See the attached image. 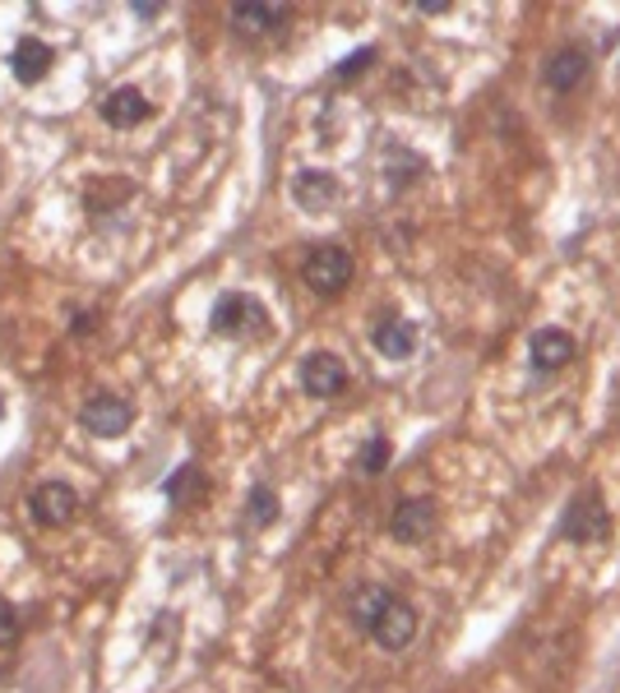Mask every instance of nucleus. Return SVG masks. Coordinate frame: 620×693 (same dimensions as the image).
Returning a JSON list of instances; mask_svg holds the SVG:
<instances>
[{
  "label": "nucleus",
  "instance_id": "obj_1",
  "mask_svg": "<svg viewBox=\"0 0 620 693\" xmlns=\"http://www.w3.org/2000/svg\"><path fill=\"white\" fill-rule=\"evenodd\" d=\"M616 532V523H611V513H607V504L593 495H579V500H569L565 504V513H561V536L565 541H574V546H597V541H607V536Z\"/></svg>",
  "mask_w": 620,
  "mask_h": 693
},
{
  "label": "nucleus",
  "instance_id": "obj_2",
  "mask_svg": "<svg viewBox=\"0 0 620 693\" xmlns=\"http://www.w3.org/2000/svg\"><path fill=\"white\" fill-rule=\"evenodd\" d=\"M209 324H213L218 338H246V333H264L269 310H264L255 297H246V292H228V297H218Z\"/></svg>",
  "mask_w": 620,
  "mask_h": 693
},
{
  "label": "nucleus",
  "instance_id": "obj_3",
  "mask_svg": "<svg viewBox=\"0 0 620 693\" xmlns=\"http://www.w3.org/2000/svg\"><path fill=\"white\" fill-rule=\"evenodd\" d=\"M352 273H357V264H352V255L343 250V245H320L315 255L306 259L301 268V278L310 292H320V297H339L343 287L352 282Z\"/></svg>",
  "mask_w": 620,
  "mask_h": 693
},
{
  "label": "nucleus",
  "instance_id": "obj_4",
  "mask_svg": "<svg viewBox=\"0 0 620 693\" xmlns=\"http://www.w3.org/2000/svg\"><path fill=\"white\" fill-rule=\"evenodd\" d=\"M366 638L380 647V652H403V647H412V638H417V611H412V601H403V596H389L385 601V611L375 615V624L366 629Z\"/></svg>",
  "mask_w": 620,
  "mask_h": 693
},
{
  "label": "nucleus",
  "instance_id": "obj_5",
  "mask_svg": "<svg viewBox=\"0 0 620 693\" xmlns=\"http://www.w3.org/2000/svg\"><path fill=\"white\" fill-rule=\"evenodd\" d=\"M79 490L75 485H65V481H37L29 490V518L37 527H65V523H75V513H79Z\"/></svg>",
  "mask_w": 620,
  "mask_h": 693
},
{
  "label": "nucleus",
  "instance_id": "obj_6",
  "mask_svg": "<svg viewBox=\"0 0 620 693\" xmlns=\"http://www.w3.org/2000/svg\"><path fill=\"white\" fill-rule=\"evenodd\" d=\"M130 421H135V407L117 393H98L79 407V426L88 435H98V439H121L130 431Z\"/></svg>",
  "mask_w": 620,
  "mask_h": 693
},
{
  "label": "nucleus",
  "instance_id": "obj_7",
  "mask_svg": "<svg viewBox=\"0 0 620 693\" xmlns=\"http://www.w3.org/2000/svg\"><path fill=\"white\" fill-rule=\"evenodd\" d=\"M435 523H440L435 500L408 495V500H398L394 513H389V536H394V541H403V546H417V541H427V536L435 532Z\"/></svg>",
  "mask_w": 620,
  "mask_h": 693
},
{
  "label": "nucleus",
  "instance_id": "obj_8",
  "mask_svg": "<svg viewBox=\"0 0 620 693\" xmlns=\"http://www.w3.org/2000/svg\"><path fill=\"white\" fill-rule=\"evenodd\" d=\"M301 389L310 398H320V402H334L347 389V366L334 351H310L301 361Z\"/></svg>",
  "mask_w": 620,
  "mask_h": 693
},
{
  "label": "nucleus",
  "instance_id": "obj_9",
  "mask_svg": "<svg viewBox=\"0 0 620 693\" xmlns=\"http://www.w3.org/2000/svg\"><path fill=\"white\" fill-rule=\"evenodd\" d=\"M98 111H102V121L112 125V130H135V125H144V121L153 116L148 98L140 93V88H130V83L112 88V93H107V98L98 102Z\"/></svg>",
  "mask_w": 620,
  "mask_h": 693
},
{
  "label": "nucleus",
  "instance_id": "obj_10",
  "mask_svg": "<svg viewBox=\"0 0 620 693\" xmlns=\"http://www.w3.org/2000/svg\"><path fill=\"white\" fill-rule=\"evenodd\" d=\"M52 65H56V52L47 47L42 37H19L14 42V52H10V75L19 79V83H42L52 75Z\"/></svg>",
  "mask_w": 620,
  "mask_h": 693
},
{
  "label": "nucleus",
  "instance_id": "obj_11",
  "mask_svg": "<svg viewBox=\"0 0 620 693\" xmlns=\"http://www.w3.org/2000/svg\"><path fill=\"white\" fill-rule=\"evenodd\" d=\"M292 204L301 213H324L339 204V181L329 171H297L292 176Z\"/></svg>",
  "mask_w": 620,
  "mask_h": 693
},
{
  "label": "nucleus",
  "instance_id": "obj_12",
  "mask_svg": "<svg viewBox=\"0 0 620 693\" xmlns=\"http://www.w3.org/2000/svg\"><path fill=\"white\" fill-rule=\"evenodd\" d=\"M574 338L569 333H561V328H538L533 333V343H528V356H533V370H542V375H556V370H565L569 361H574Z\"/></svg>",
  "mask_w": 620,
  "mask_h": 693
},
{
  "label": "nucleus",
  "instance_id": "obj_13",
  "mask_svg": "<svg viewBox=\"0 0 620 693\" xmlns=\"http://www.w3.org/2000/svg\"><path fill=\"white\" fill-rule=\"evenodd\" d=\"M370 343H375V351H380L385 361H408V356L417 351V328L403 315H380Z\"/></svg>",
  "mask_w": 620,
  "mask_h": 693
},
{
  "label": "nucleus",
  "instance_id": "obj_14",
  "mask_svg": "<svg viewBox=\"0 0 620 693\" xmlns=\"http://www.w3.org/2000/svg\"><path fill=\"white\" fill-rule=\"evenodd\" d=\"M584 79H588V52L584 47H561L546 60V83L556 88V93H569V88H579Z\"/></svg>",
  "mask_w": 620,
  "mask_h": 693
},
{
  "label": "nucleus",
  "instance_id": "obj_15",
  "mask_svg": "<svg viewBox=\"0 0 620 693\" xmlns=\"http://www.w3.org/2000/svg\"><path fill=\"white\" fill-rule=\"evenodd\" d=\"M394 592L389 588H380V583H362L357 592L347 596V619H352V629L357 634H366L370 624H375V615L385 611V601H389Z\"/></svg>",
  "mask_w": 620,
  "mask_h": 693
},
{
  "label": "nucleus",
  "instance_id": "obj_16",
  "mask_svg": "<svg viewBox=\"0 0 620 693\" xmlns=\"http://www.w3.org/2000/svg\"><path fill=\"white\" fill-rule=\"evenodd\" d=\"M287 5H236L232 10V29L241 33H274L278 24H287Z\"/></svg>",
  "mask_w": 620,
  "mask_h": 693
},
{
  "label": "nucleus",
  "instance_id": "obj_17",
  "mask_svg": "<svg viewBox=\"0 0 620 693\" xmlns=\"http://www.w3.org/2000/svg\"><path fill=\"white\" fill-rule=\"evenodd\" d=\"M163 495H167V504H176V508H186L190 500H199L204 495V472H199L195 462H186V467H176V472L163 481Z\"/></svg>",
  "mask_w": 620,
  "mask_h": 693
},
{
  "label": "nucleus",
  "instance_id": "obj_18",
  "mask_svg": "<svg viewBox=\"0 0 620 693\" xmlns=\"http://www.w3.org/2000/svg\"><path fill=\"white\" fill-rule=\"evenodd\" d=\"M278 518V495H274V485H251V500H246V523L251 527H269Z\"/></svg>",
  "mask_w": 620,
  "mask_h": 693
},
{
  "label": "nucleus",
  "instance_id": "obj_19",
  "mask_svg": "<svg viewBox=\"0 0 620 693\" xmlns=\"http://www.w3.org/2000/svg\"><path fill=\"white\" fill-rule=\"evenodd\" d=\"M389 458H394V444H389L385 435H370V439L362 444V472H366V477H380L385 467H389Z\"/></svg>",
  "mask_w": 620,
  "mask_h": 693
},
{
  "label": "nucleus",
  "instance_id": "obj_20",
  "mask_svg": "<svg viewBox=\"0 0 620 693\" xmlns=\"http://www.w3.org/2000/svg\"><path fill=\"white\" fill-rule=\"evenodd\" d=\"M370 60H375V47H362V52H352V56H343L334 75H339V79H357V75L366 70V65H370Z\"/></svg>",
  "mask_w": 620,
  "mask_h": 693
},
{
  "label": "nucleus",
  "instance_id": "obj_21",
  "mask_svg": "<svg viewBox=\"0 0 620 693\" xmlns=\"http://www.w3.org/2000/svg\"><path fill=\"white\" fill-rule=\"evenodd\" d=\"M19 638V615H14V606L5 596H0V647H10Z\"/></svg>",
  "mask_w": 620,
  "mask_h": 693
},
{
  "label": "nucleus",
  "instance_id": "obj_22",
  "mask_svg": "<svg viewBox=\"0 0 620 693\" xmlns=\"http://www.w3.org/2000/svg\"><path fill=\"white\" fill-rule=\"evenodd\" d=\"M412 10H417V14H445V10H450V0H417Z\"/></svg>",
  "mask_w": 620,
  "mask_h": 693
},
{
  "label": "nucleus",
  "instance_id": "obj_23",
  "mask_svg": "<svg viewBox=\"0 0 620 693\" xmlns=\"http://www.w3.org/2000/svg\"><path fill=\"white\" fill-rule=\"evenodd\" d=\"M135 14L144 19V24H148V19H158V14H163V5H135Z\"/></svg>",
  "mask_w": 620,
  "mask_h": 693
}]
</instances>
